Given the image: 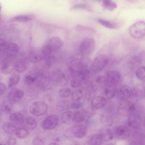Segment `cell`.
I'll list each match as a JSON object with an SVG mask.
<instances>
[{
    "mask_svg": "<svg viewBox=\"0 0 145 145\" xmlns=\"http://www.w3.org/2000/svg\"><path fill=\"white\" fill-rule=\"evenodd\" d=\"M108 61V57L105 55L97 56L91 63L90 73L93 74L101 71L107 65Z\"/></svg>",
    "mask_w": 145,
    "mask_h": 145,
    "instance_id": "6da1fadb",
    "label": "cell"
},
{
    "mask_svg": "<svg viewBox=\"0 0 145 145\" xmlns=\"http://www.w3.org/2000/svg\"><path fill=\"white\" fill-rule=\"evenodd\" d=\"M129 33L133 37L140 39L145 35V23L143 20L137 22L132 25L129 29Z\"/></svg>",
    "mask_w": 145,
    "mask_h": 145,
    "instance_id": "7a4b0ae2",
    "label": "cell"
},
{
    "mask_svg": "<svg viewBox=\"0 0 145 145\" xmlns=\"http://www.w3.org/2000/svg\"><path fill=\"white\" fill-rule=\"evenodd\" d=\"M48 106L44 102L37 101L32 103L29 106V112L32 115L39 116L45 114L48 110Z\"/></svg>",
    "mask_w": 145,
    "mask_h": 145,
    "instance_id": "3957f363",
    "label": "cell"
},
{
    "mask_svg": "<svg viewBox=\"0 0 145 145\" xmlns=\"http://www.w3.org/2000/svg\"><path fill=\"white\" fill-rule=\"evenodd\" d=\"M96 45L95 40L92 38H86L82 41L80 46L81 54L84 56H88L92 53Z\"/></svg>",
    "mask_w": 145,
    "mask_h": 145,
    "instance_id": "277c9868",
    "label": "cell"
},
{
    "mask_svg": "<svg viewBox=\"0 0 145 145\" xmlns=\"http://www.w3.org/2000/svg\"><path fill=\"white\" fill-rule=\"evenodd\" d=\"M15 64L14 58L5 56L1 63L0 70L1 72L5 75L11 73L15 68Z\"/></svg>",
    "mask_w": 145,
    "mask_h": 145,
    "instance_id": "5b68a950",
    "label": "cell"
},
{
    "mask_svg": "<svg viewBox=\"0 0 145 145\" xmlns=\"http://www.w3.org/2000/svg\"><path fill=\"white\" fill-rule=\"evenodd\" d=\"M135 109V106L132 102L124 100L120 103L118 108L119 113L121 115L127 116L132 114Z\"/></svg>",
    "mask_w": 145,
    "mask_h": 145,
    "instance_id": "8992f818",
    "label": "cell"
},
{
    "mask_svg": "<svg viewBox=\"0 0 145 145\" xmlns=\"http://www.w3.org/2000/svg\"><path fill=\"white\" fill-rule=\"evenodd\" d=\"M24 95V93L22 89L17 88H13L8 93V101L11 103H17L22 99Z\"/></svg>",
    "mask_w": 145,
    "mask_h": 145,
    "instance_id": "52a82bcc",
    "label": "cell"
},
{
    "mask_svg": "<svg viewBox=\"0 0 145 145\" xmlns=\"http://www.w3.org/2000/svg\"><path fill=\"white\" fill-rule=\"evenodd\" d=\"M58 121V118L57 116L51 115L47 117L43 121L42 125V127L45 129H52L57 126Z\"/></svg>",
    "mask_w": 145,
    "mask_h": 145,
    "instance_id": "ba28073f",
    "label": "cell"
},
{
    "mask_svg": "<svg viewBox=\"0 0 145 145\" xmlns=\"http://www.w3.org/2000/svg\"><path fill=\"white\" fill-rule=\"evenodd\" d=\"M88 131L87 126L82 125H75L71 129L72 132L76 137L82 138L86 135Z\"/></svg>",
    "mask_w": 145,
    "mask_h": 145,
    "instance_id": "9c48e42d",
    "label": "cell"
},
{
    "mask_svg": "<svg viewBox=\"0 0 145 145\" xmlns=\"http://www.w3.org/2000/svg\"><path fill=\"white\" fill-rule=\"evenodd\" d=\"M108 82L115 85L118 84L121 79V75L117 71L111 70L107 72L105 76Z\"/></svg>",
    "mask_w": 145,
    "mask_h": 145,
    "instance_id": "30bf717a",
    "label": "cell"
},
{
    "mask_svg": "<svg viewBox=\"0 0 145 145\" xmlns=\"http://www.w3.org/2000/svg\"><path fill=\"white\" fill-rule=\"evenodd\" d=\"M46 44L53 52L57 51L61 47L63 42L59 37L54 36L49 39Z\"/></svg>",
    "mask_w": 145,
    "mask_h": 145,
    "instance_id": "8fae6325",
    "label": "cell"
},
{
    "mask_svg": "<svg viewBox=\"0 0 145 145\" xmlns=\"http://www.w3.org/2000/svg\"><path fill=\"white\" fill-rule=\"evenodd\" d=\"M19 47L15 43H10L7 45L5 53V56L8 57L14 58L18 54L19 51Z\"/></svg>",
    "mask_w": 145,
    "mask_h": 145,
    "instance_id": "7c38bea8",
    "label": "cell"
},
{
    "mask_svg": "<svg viewBox=\"0 0 145 145\" xmlns=\"http://www.w3.org/2000/svg\"><path fill=\"white\" fill-rule=\"evenodd\" d=\"M141 120L140 116L136 114H131L130 115L128 120V125L133 128L137 129L140 126Z\"/></svg>",
    "mask_w": 145,
    "mask_h": 145,
    "instance_id": "4fadbf2b",
    "label": "cell"
},
{
    "mask_svg": "<svg viewBox=\"0 0 145 145\" xmlns=\"http://www.w3.org/2000/svg\"><path fill=\"white\" fill-rule=\"evenodd\" d=\"M115 135L119 139H125L127 138L129 135L128 128L125 126L121 125L118 126L115 131Z\"/></svg>",
    "mask_w": 145,
    "mask_h": 145,
    "instance_id": "5bb4252c",
    "label": "cell"
},
{
    "mask_svg": "<svg viewBox=\"0 0 145 145\" xmlns=\"http://www.w3.org/2000/svg\"><path fill=\"white\" fill-rule=\"evenodd\" d=\"M35 18V15L33 14L17 15L12 18L10 20L9 22H27L33 20Z\"/></svg>",
    "mask_w": 145,
    "mask_h": 145,
    "instance_id": "9a60e30c",
    "label": "cell"
},
{
    "mask_svg": "<svg viewBox=\"0 0 145 145\" xmlns=\"http://www.w3.org/2000/svg\"><path fill=\"white\" fill-rule=\"evenodd\" d=\"M29 58L31 62L36 63L42 60L45 57L41 49L32 51L30 54Z\"/></svg>",
    "mask_w": 145,
    "mask_h": 145,
    "instance_id": "2e32d148",
    "label": "cell"
},
{
    "mask_svg": "<svg viewBox=\"0 0 145 145\" xmlns=\"http://www.w3.org/2000/svg\"><path fill=\"white\" fill-rule=\"evenodd\" d=\"M118 89L114 85L110 84L106 86L104 90V93L107 98H113L117 93Z\"/></svg>",
    "mask_w": 145,
    "mask_h": 145,
    "instance_id": "e0dca14e",
    "label": "cell"
},
{
    "mask_svg": "<svg viewBox=\"0 0 145 145\" xmlns=\"http://www.w3.org/2000/svg\"><path fill=\"white\" fill-rule=\"evenodd\" d=\"M106 102V99L104 97L99 95L93 98L91 101V104L94 108L98 109L104 106Z\"/></svg>",
    "mask_w": 145,
    "mask_h": 145,
    "instance_id": "ac0fdd59",
    "label": "cell"
},
{
    "mask_svg": "<svg viewBox=\"0 0 145 145\" xmlns=\"http://www.w3.org/2000/svg\"><path fill=\"white\" fill-rule=\"evenodd\" d=\"M10 121L15 124H22L24 121V118L23 114L19 112L13 113L10 115Z\"/></svg>",
    "mask_w": 145,
    "mask_h": 145,
    "instance_id": "d6986e66",
    "label": "cell"
},
{
    "mask_svg": "<svg viewBox=\"0 0 145 145\" xmlns=\"http://www.w3.org/2000/svg\"><path fill=\"white\" fill-rule=\"evenodd\" d=\"M132 89L129 86L125 85L122 86L120 90L119 94L121 98L123 100L128 99L131 93Z\"/></svg>",
    "mask_w": 145,
    "mask_h": 145,
    "instance_id": "ffe728a7",
    "label": "cell"
},
{
    "mask_svg": "<svg viewBox=\"0 0 145 145\" xmlns=\"http://www.w3.org/2000/svg\"><path fill=\"white\" fill-rule=\"evenodd\" d=\"M53 78L57 83L60 85H64L67 82L66 76L63 72L60 71H56L53 73Z\"/></svg>",
    "mask_w": 145,
    "mask_h": 145,
    "instance_id": "44dd1931",
    "label": "cell"
},
{
    "mask_svg": "<svg viewBox=\"0 0 145 145\" xmlns=\"http://www.w3.org/2000/svg\"><path fill=\"white\" fill-rule=\"evenodd\" d=\"M102 139L100 135L94 134L90 136L89 140L85 143V144L101 145L102 143Z\"/></svg>",
    "mask_w": 145,
    "mask_h": 145,
    "instance_id": "7402d4cb",
    "label": "cell"
},
{
    "mask_svg": "<svg viewBox=\"0 0 145 145\" xmlns=\"http://www.w3.org/2000/svg\"><path fill=\"white\" fill-rule=\"evenodd\" d=\"M102 6L105 9L112 11L117 7L116 4L112 0H102Z\"/></svg>",
    "mask_w": 145,
    "mask_h": 145,
    "instance_id": "603a6c76",
    "label": "cell"
},
{
    "mask_svg": "<svg viewBox=\"0 0 145 145\" xmlns=\"http://www.w3.org/2000/svg\"><path fill=\"white\" fill-rule=\"evenodd\" d=\"M100 132L102 138L106 141H110L113 138V133L109 128L105 127L102 128Z\"/></svg>",
    "mask_w": 145,
    "mask_h": 145,
    "instance_id": "cb8c5ba5",
    "label": "cell"
},
{
    "mask_svg": "<svg viewBox=\"0 0 145 145\" xmlns=\"http://www.w3.org/2000/svg\"><path fill=\"white\" fill-rule=\"evenodd\" d=\"M74 114L71 111H67L64 112L61 116V119L63 123L65 124H69L74 120Z\"/></svg>",
    "mask_w": 145,
    "mask_h": 145,
    "instance_id": "d4e9b609",
    "label": "cell"
},
{
    "mask_svg": "<svg viewBox=\"0 0 145 145\" xmlns=\"http://www.w3.org/2000/svg\"><path fill=\"white\" fill-rule=\"evenodd\" d=\"M26 68V62L25 59H20L15 62V68L18 72L21 73L24 72Z\"/></svg>",
    "mask_w": 145,
    "mask_h": 145,
    "instance_id": "484cf974",
    "label": "cell"
},
{
    "mask_svg": "<svg viewBox=\"0 0 145 145\" xmlns=\"http://www.w3.org/2000/svg\"><path fill=\"white\" fill-rule=\"evenodd\" d=\"M100 121L101 123L106 126H111L113 123V119L112 117L108 114H103L101 116Z\"/></svg>",
    "mask_w": 145,
    "mask_h": 145,
    "instance_id": "4316f807",
    "label": "cell"
},
{
    "mask_svg": "<svg viewBox=\"0 0 145 145\" xmlns=\"http://www.w3.org/2000/svg\"><path fill=\"white\" fill-rule=\"evenodd\" d=\"M15 133L16 137L21 139L26 138L29 135V132L28 130L24 128H16Z\"/></svg>",
    "mask_w": 145,
    "mask_h": 145,
    "instance_id": "83f0119b",
    "label": "cell"
},
{
    "mask_svg": "<svg viewBox=\"0 0 145 145\" xmlns=\"http://www.w3.org/2000/svg\"><path fill=\"white\" fill-rule=\"evenodd\" d=\"M37 80V78L35 76L30 73L25 74L24 77V80L25 83L27 85H31Z\"/></svg>",
    "mask_w": 145,
    "mask_h": 145,
    "instance_id": "f1b7e54d",
    "label": "cell"
},
{
    "mask_svg": "<svg viewBox=\"0 0 145 145\" xmlns=\"http://www.w3.org/2000/svg\"><path fill=\"white\" fill-rule=\"evenodd\" d=\"M98 22L104 27L110 29H114L117 27V25L114 23L101 18L97 19Z\"/></svg>",
    "mask_w": 145,
    "mask_h": 145,
    "instance_id": "f546056e",
    "label": "cell"
},
{
    "mask_svg": "<svg viewBox=\"0 0 145 145\" xmlns=\"http://www.w3.org/2000/svg\"><path fill=\"white\" fill-rule=\"evenodd\" d=\"M86 115L85 112L82 110H79L74 114V120L78 123L83 122L85 120Z\"/></svg>",
    "mask_w": 145,
    "mask_h": 145,
    "instance_id": "4dcf8cb0",
    "label": "cell"
},
{
    "mask_svg": "<svg viewBox=\"0 0 145 145\" xmlns=\"http://www.w3.org/2000/svg\"><path fill=\"white\" fill-rule=\"evenodd\" d=\"M69 102L66 100H62L59 102L56 106V109L59 111L66 110L69 107Z\"/></svg>",
    "mask_w": 145,
    "mask_h": 145,
    "instance_id": "1f68e13d",
    "label": "cell"
},
{
    "mask_svg": "<svg viewBox=\"0 0 145 145\" xmlns=\"http://www.w3.org/2000/svg\"><path fill=\"white\" fill-rule=\"evenodd\" d=\"M20 78L19 74H14L11 75L9 80V87L12 88L16 86Z\"/></svg>",
    "mask_w": 145,
    "mask_h": 145,
    "instance_id": "d6a6232c",
    "label": "cell"
},
{
    "mask_svg": "<svg viewBox=\"0 0 145 145\" xmlns=\"http://www.w3.org/2000/svg\"><path fill=\"white\" fill-rule=\"evenodd\" d=\"M137 78L139 80L144 81L145 80V68L144 66L140 67L137 69L135 72Z\"/></svg>",
    "mask_w": 145,
    "mask_h": 145,
    "instance_id": "836d02e7",
    "label": "cell"
},
{
    "mask_svg": "<svg viewBox=\"0 0 145 145\" xmlns=\"http://www.w3.org/2000/svg\"><path fill=\"white\" fill-rule=\"evenodd\" d=\"M3 129L6 133L11 134L15 131L16 128L13 124L10 123H7L3 125Z\"/></svg>",
    "mask_w": 145,
    "mask_h": 145,
    "instance_id": "e575fe53",
    "label": "cell"
},
{
    "mask_svg": "<svg viewBox=\"0 0 145 145\" xmlns=\"http://www.w3.org/2000/svg\"><path fill=\"white\" fill-rule=\"evenodd\" d=\"M1 107L2 111L6 114L10 113L12 109L11 103L8 102L4 101L3 102L1 105Z\"/></svg>",
    "mask_w": 145,
    "mask_h": 145,
    "instance_id": "d590c367",
    "label": "cell"
},
{
    "mask_svg": "<svg viewBox=\"0 0 145 145\" xmlns=\"http://www.w3.org/2000/svg\"><path fill=\"white\" fill-rule=\"evenodd\" d=\"M25 122L28 127L32 129H35L37 126L36 120L32 117H27L25 119Z\"/></svg>",
    "mask_w": 145,
    "mask_h": 145,
    "instance_id": "8d00e7d4",
    "label": "cell"
},
{
    "mask_svg": "<svg viewBox=\"0 0 145 145\" xmlns=\"http://www.w3.org/2000/svg\"><path fill=\"white\" fill-rule=\"evenodd\" d=\"M96 82L99 86H105L108 83L105 76L102 75L97 76L95 78Z\"/></svg>",
    "mask_w": 145,
    "mask_h": 145,
    "instance_id": "74e56055",
    "label": "cell"
},
{
    "mask_svg": "<svg viewBox=\"0 0 145 145\" xmlns=\"http://www.w3.org/2000/svg\"><path fill=\"white\" fill-rule=\"evenodd\" d=\"M72 9H81L90 11L92 10L90 6L86 3L76 4L72 7Z\"/></svg>",
    "mask_w": 145,
    "mask_h": 145,
    "instance_id": "f35d334b",
    "label": "cell"
},
{
    "mask_svg": "<svg viewBox=\"0 0 145 145\" xmlns=\"http://www.w3.org/2000/svg\"><path fill=\"white\" fill-rule=\"evenodd\" d=\"M83 96L82 91L80 90H76L74 91L71 95L72 99L74 101H79Z\"/></svg>",
    "mask_w": 145,
    "mask_h": 145,
    "instance_id": "ab89813d",
    "label": "cell"
},
{
    "mask_svg": "<svg viewBox=\"0 0 145 145\" xmlns=\"http://www.w3.org/2000/svg\"><path fill=\"white\" fill-rule=\"evenodd\" d=\"M71 93V90L69 88H64L61 89L59 91L60 95L63 98L69 97Z\"/></svg>",
    "mask_w": 145,
    "mask_h": 145,
    "instance_id": "60d3db41",
    "label": "cell"
},
{
    "mask_svg": "<svg viewBox=\"0 0 145 145\" xmlns=\"http://www.w3.org/2000/svg\"><path fill=\"white\" fill-rule=\"evenodd\" d=\"M45 58L46 64L48 67H50L55 64L57 60L56 57L52 55L47 57Z\"/></svg>",
    "mask_w": 145,
    "mask_h": 145,
    "instance_id": "b9f144b4",
    "label": "cell"
},
{
    "mask_svg": "<svg viewBox=\"0 0 145 145\" xmlns=\"http://www.w3.org/2000/svg\"><path fill=\"white\" fill-rule=\"evenodd\" d=\"M41 50L45 58L52 55L53 52L51 50L46 44L42 47Z\"/></svg>",
    "mask_w": 145,
    "mask_h": 145,
    "instance_id": "7bdbcfd3",
    "label": "cell"
},
{
    "mask_svg": "<svg viewBox=\"0 0 145 145\" xmlns=\"http://www.w3.org/2000/svg\"><path fill=\"white\" fill-rule=\"evenodd\" d=\"M131 60V65H132V66L134 65L133 68L134 67L135 68L136 67H136H137L138 69V67L141 64L142 62V59L141 58L139 57L135 56L133 57Z\"/></svg>",
    "mask_w": 145,
    "mask_h": 145,
    "instance_id": "ee69618b",
    "label": "cell"
},
{
    "mask_svg": "<svg viewBox=\"0 0 145 145\" xmlns=\"http://www.w3.org/2000/svg\"><path fill=\"white\" fill-rule=\"evenodd\" d=\"M7 46V42L4 39H0V56L5 52Z\"/></svg>",
    "mask_w": 145,
    "mask_h": 145,
    "instance_id": "f6af8a7d",
    "label": "cell"
},
{
    "mask_svg": "<svg viewBox=\"0 0 145 145\" xmlns=\"http://www.w3.org/2000/svg\"><path fill=\"white\" fill-rule=\"evenodd\" d=\"M32 144L33 145H44V142L41 139L39 138H34L32 141Z\"/></svg>",
    "mask_w": 145,
    "mask_h": 145,
    "instance_id": "bcb514c9",
    "label": "cell"
},
{
    "mask_svg": "<svg viewBox=\"0 0 145 145\" xmlns=\"http://www.w3.org/2000/svg\"><path fill=\"white\" fill-rule=\"evenodd\" d=\"M7 87L3 83L0 82V96L3 95L7 90Z\"/></svg>",
    "mask_w": 145,
    "mask_h": 145,
    "instance_id": "7dc6e473",
    "label": "cell"
},
{
    "mask_svg": "<svg viewBox=\"0 0 145 145\" xmlns=\"http://www.w3.org/2000/svg\"><path fill=\"white\" fill-rule=\"evenodd\" d=\"M81 104L79 101H74L71 105V107L73 109H78L81 106Z\"/></svg>",
    "mask_w": 145,
    "mask_h": 145,
    "instance_id": "c3c4849f",
    "label": "cell"
},
{
    "mask_svg": "<svg viewBox=\"0 0 145 145\" xmlns=\"http://www.w3.org/2000/svg\"><path fill=\"white\" fill-rule=\"evenodd\" d=\"M16 143L15 139L13 138H11L8 140L7 143L8 144L13 145Z\"/></svg>",
    "mask_w": 145,
    "mask_h": 145,
    "instance_id": "681fc988",
    "label": "cell"
},
{
    "mask_svg": "<svg viewBox=\"0 0 145 145\" xmlns=\"http://www.w3.org/2000/svg\"><path fill=\"white\" fill-rule=\"evenodd\" d=\"M2 8V4L1 3H0V12L1 10V9ZM0 20H1V16H0Z\"/></svg>",
    "mask_w": 145,
    "mask_h": 145,
    "instance_id": "f907efd6",
    "label": "cell"
},
{
    "mask_svg": "<svg viewBox=\"0 0 145 145\" xmlns=\"http://www.w3.org/2000/svg\"><path fill=\"white\" fill-rule=\"evenodd\" d=\"M128 1L131 2H135L136 0H127Z\"/></svg>",
    "mask_w": 145,
    "mask_h": 145,
    "instance_id": "816d5d0a",
    "label": "cell"
},
{
    "mask_svg": "<svg viewBox=\"0 0 145 145\" xmlns=\"http://www.w3.org/2000/svg\"><path fill=\"white\" fill-rule=\"evenodd\" d=\"M95 0L96 1H98V2H100V3H101V2L102 1V0Z\"/></svg>",
    "mask_w": 145,
    "mask_h": 145,
    "instance_id": "f5cc1de1",
    "label": "cell"
},
{
    "mask_svg": "<svg viewBox=\"0 0 145 145\" xmlns=\"http://www.w3.org/2000/svg\"><path fill=\"white\" fill-rule=\"evenodd\" d=\"M1 110L0 109V115H1Z\"/></svg>",
    "mask_w": 145,
    "mask_h": 145,
    "instance_id": "db71d44e",
    "label": "cell"
},
{
    "mask_svg": "<svg viewBox=\"0 0 145 145\" xmlns=\"http://www.w3.org/2000/svg\"><path fill=\"white\" fill-rule=\"evenodd\" d=\"M0 57H1V56H0Z\"/></svg>",
    "mask_w": 145,
    "mask_h": 145,
    "instance_id": "11a10c76",
    "label": "cell"
}]
</instances>
